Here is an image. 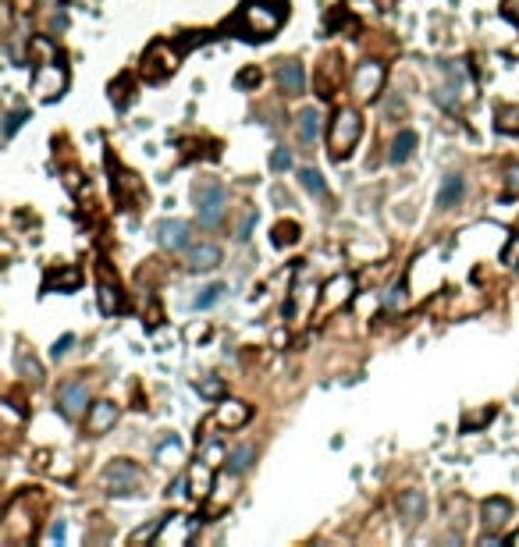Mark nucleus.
Listing matches in <instances>:
<instances>
[{"mask_svg":"<svg viewBox=\"0 0 519 547\" xmlns=\"http://www.w3.org/2000/svg\"><path fill=\"white\" fill-rule=\"evenodd\" d=\"M132 89H135V78H132V75H118V78L111 82V103H114L118 110H125V107L132 103Z\"/></svg>","mask_w":519,"mask_h":547,"instance_id":"393cba45","label":"nucleus"},{"mask_svg":"<svg viewBox=\"0 0 519 547\" xmlns=\"http://www.w3.org/2000/svg\"><path fill=\"white\" fill-rule=\"evenodd\" d=\"M284 21H288V0H242V7L235 11L232 21H225V28L246 43H267L281 32Z\"/></svg>","mask_w":519,"mask_h":547,"instance_id":"f257e3e1","label":"nucleus"},{"mask_svg":"<svg viewBox=\"0 0 519 547\" xmlns=\"http://www.w3.org/2000/svg\"><path fill=\"white\" fill-rule=\"evenodd\" d=\"M363 135V114L356 107H338L331 114V125H327V150H331V160L341 164L352 157L356 142Z\"/></svg>","mask_w":519,"mask_h":547,"instance_id":"f03ea898","label":"nucleus"},{"mask_svg":"<svg viewBox=\"0 0 519 547\" xmlns=\"http://www.w3.org/2000/svg\"><path fill=\"white\" fill-rule=\"evenodd\" d=\"M189 50V39H153L143 53V82H164L178 71L182 57Z\"/></svg>","mask_w":519,"mask_h":547,"instance_id":"7ed1b4c3","label":"nucleus"},{"mask_svg":"<svg viewBox=\"0 0 519 547\" xmlns=\"http://www.w3.org/2000/svg\"><path fill=\"white\" fill-rule=\"evenodd\" d=\"M103 487H107V494H135L143 484H146V473L132 462V459H114L107 469H103Z\"/></svg>","mask_w":519,"mask_h":547,"instance_id":"423d86ee","label":"nucleus"},{"mask_svg":"<svg viewBox=\"0 0 519 547\" xmlns=\"http://www.w3.org/2000/svg\"><path fill=\"white\" fill-rule=\"evenodd\" d=\"M513 544H516V547H519V530H516V533H513Z\"/></svg>","mask_w":519,"mask_h":547,"instance_id":"79ce46f5","label":"nucleus"},{"mask_svg":"<svg viewBox=\"0 0 519 547\" xmlns=\"http://www.w3.org/2000/svg\"><path fill=\"white\" fill-rule=\"evenodd\" d=\"M406 302H409L406 284H391V288L384 291V313H399V309H406Z\"/></svg>","mask_w":519,"mask_h":547,"instance_id":"7c9ffc66","label":"nucleus"},{"mask_svg":"<svg viewBox=\"0 0 519 547\" xmlns=\"http://www.w3.org/2000/svg\"><path fill=\"white\" fill-rule=\"evenodd\" d=\"M260 78H263V71H260L257 64H250V68H242V71L235 75V85H239V89H257Z\"/></svg>","mask_w":519,"mask_h":547,"instance_id":"c9c22d12","label":"nucleus"},{"mask_svg":"<svg viewBox=\"0 0 519 547\" xmlns=\"http://www.w3.org/2000/svg\"><path fill=\"white\" fill-rule=\"evenodd\" d=\"M203 459H207V462H210V466H217V462H225V459H228V455H225V448H221V444H217V441H210V444H207V448H203Z\"/></svg>","mask_w":519,"mask_h":547,"instance_id":"4c0bfd02","label":"nucleus"},{"mask_svg":"<svg viewBox=\"0 0 519 547\" xmlns=\"http://www.w3.org/2000/svg\"><path fill=\"white\" fill-rule=\"evenodd\" d=\"M463 196H466V178H463L459 171L445 174V182H441V189H438V210H452Z\"/></svg>","mask_w":519,"mask_h":547,"instance_id":"aec40b11","label":"nucleus"},{"mask_svg":"<svg viewBox=\"0 0 519 547\" xmlns=\"http://www.w3.org/2000/svg\"><path fill=\"white\" fill-rule=\"evenodd\" d=\"M253 228H257V210H253V207H246V210H242V217H239V224H235V242H250Z\"/></svg>","mask_w":519,"mask_h":547,"instance_id":"2f4dec72","label":"nucleus"},{"mask_svg":"<svg viewBox=\"0 0 519 547\" xmlns=\"http://www.w3.org/2000/svg\"><path fill=\"white\" fill-rule=\"evenodd\" d=\"M299 185H302L309 196H317V199H327V196H331V192H327L324 174H320V171H313V167H302V171H299Z\"/></svg>","mask_w":519,"mask_h":547,"instance_id":"bb28decb","label":"nucleus"},{"mask_svg":"<svg viewBox=\"0 0 519 547\" xmlns=\"http://www.w3.org/2000/svg\"><path fill=\"white\" fill-rule=\"evenodd\" d=\"M64 89H68V68L61 64V57L39 61L36 71H32V93H36V100L39 103H53V100L64 96Z\"/></svg>","mask_w":519,"mask_h":547,"instance_id":"39448f33","label":"nucleus"},{"mask_svg":"<svg viewBox=\"0 0 519 547\" xmlns=\"http://www.w3.org/2000/svg\"><path fill=\"white\" fill-rule=\"evenodd\" d=\"M157 242H160V249H168V253H182V249H189L192 246V228L185 224V221H160L157 224Z\"/></svg>","mask_w":519,"mask_h":547,"instance_id":"f8f14e48","label":"nucleus"},{"mask_svg":"<svg viewBox=\"0 0 519 547\" xmlns=\"http://www.w3.org/2000/svg\"><path fill=\"white\" fill-rule=\"evenodd\" d=\"M295 132H299V142H302V146L317 142V135H320V110H317V107H306V110L299 114V121H295Z\"/></svg>","mask_w":519,"mask_h":547,"instance_id":"5701e85b","label":"nucleus"},{"mask_svg":"<svg viewBox=\"0 0 519 547\" xmlns=\"http://www.w3.org/2000/svg\"><path fill=\"white\" fill-rule=\"evenodd\" d=\"M225 291H228V284H207V288H200V295L192 298V309L200 313V309H210V306H217L221 298H225Z\"/></svg>","mask_w":519,"mask_h":547,"instance_id":"c85d7f7f","label":"nucleus"},{"mask_svg":"<svg viewBox=\"0 0 519 547\" xmlns=\"http://www.w3.org/2000/svg\"><path fill=\"white\" fill-rule=\"evenodd\" d=\"M192 203H196V217L203 228H221L228 217V192L221 182L214 178H200L192 185Z\"/></svg>","mask_w":519,"mask_h":547,"instance_id":"20e7f679","label":"nucleus"},{"mask_svg":"<svg viewBox=\"0 0 519 547\" xmlns=\"http://www.w3.org/2000/svg\"><path fill=\"white\" fill-rule=\"evenodd\" d=\"M270 239H274L277 249H292V246L299 242V224H295V221H277L274 231H270Z\"/></svg>","mask_w":519,"mask_h":547,"instance_id":"cd10ccee","label":"nucleus"},{"mask_svg":"<svg viewBox=\"0 0 519 547\" xmlns=\"http://www.w3.org/2000/svg\"><path fill=\"white\" fill-rule=\"evenodd\" d=\"M196 391L203 398H225V380L221 377H203V380H196Z\"/></svg>","mask_w":519,"mask_h":547,"instance_id":"72a5a7b5","label":"nucleus"},{"mask_svg":"<svg viewBox=\"0 0 519 547\" xmlns=\"http://www.w3.org/2000/svg\"><path fill=\"white\" fill-rule=\"evenodd\" d=\"M352 291H356V281H352V274H338V277H331V281L324 284V295H320V306H324L327 313H334V309L349 306Z\"/></svg>","mask_w":519,"mask_h":547,"instance_id":"2eb2a0df","label":"nucleus"},{"mask_svg":"<svg viewBox=\"0 0 519 547\" xmlns=\"http://www.w3.org/2000/svg\"><path fill=\"white\" fill-rule=\"evenodd\" d=\"M217 466H210L207 459H200L189 473H185V484H189V494L196 498V501H207L210 494H214V487H217Z\"/></svg>","mask_w":519,"mask_h":547,"instance_id":"4468645a","label":"nucleus"},{"mask_svg":"<svg viewBox=\"0 0 519 547\" xmlns=\"http://www.w3.org/2000/svg\"><path fill=\"white\" fill-rule=\"evenodd\" d=\"M71 345H75V334H61V338L53 341V348H50V355H53V359H64V355L71 352Z\"/></svg>","mask_w":519,"mask_h":547,"instance_id":"e433bc0d","label":"nucleus"},{"mask_svg":"<svg viewBox=\"0 0 519 547\" xmlns=\"http://www.w3.org/2000/svg\"><path fill=\"white\" fill-rule=\"evenodd\" d=\"M14 366H18V373H21L25 380H32V384H43V377H46L43 366H39V363L32 359V352H25V348L14 352Z\"/></svg>","mask_w":519,"mask_h":547,"instance_id":"a878e982","label":"nucleus"},{"mask_svg":"<svg viewBox=\"0 0 519 547\" xmlns=\"http://www.w3.org/2000/svg\"><path fill=\"white\" fill-rule=\"evenodd\" d=\"M270 171H274V174H284V171H292V153H288L284 146L270 150Z\"/></svg>","mask_w":519,"mask_h":547,"instance_id":"f704fd0d","label":"nucleus"},{"mask_svg":"<svg viewBox=\"0 0 519 547\" xmlns=\"http://www.w3.org/2000/svg\"><path fill=\"white\" fill-rule=\"evenodd\" d=\"M25 118H29V110H25V107L7 110V118H4V139H14V132L25 125Z\"/></svg>","mask_w":519,"mask_h":547,"instance_id":"473e14b6","label":"nucleus"},{"mask_svg":"<svg viewBox=\"0 0 519 547\" xmlns=\"http://www.w3.org/2000/svg\"><path fill=\"white\" fill-rule=\"evenodd\" d=\"M505 182H509V192H513V196H519V164H513V167H509Z\"/></svg>","mask_w":519,"mask_h":547,"instance_id":"ea45409f","label":"nucleus"},{"mask_svg":"<svg viewBox=\"0 0 519 547\" xmlns=\"http://www.w3.org/2000/svg\"><path fill=\"white\" fill-rule=\"evenodd\" d=\"M96 295H100V313L114 316V313H121V309H125V295H121L118 281H111L107 274L100 277V288H96Z\"/></svg>","mask_w":519,"mask_h":547,"instance_id":"412c9836","label":"nucleus"},{"mask_svg":"<svg viewBox=\"0 0 519 547\" xmlns=\"http://www.w3.org/2000/svg\"><path fill=\"white\" fill-rule=\"evenodd\" d=\"M384 78H388V68L381 61H363L352 75V93L359 100H374L384 93Z\"/></svg>","mask_w":519,"mask_h":547,"instance_id":"0eeeda50","label":"nucleus"},{"mask_svg":"<svg viewBox=\"0 0 519 547\" xmlns=\"http://www.w3.org/2000/svg\"><path fill=\"white\" fill-rule=\"evenodd\" d=\"M274 78H277L281 93H288V96H302L306 93V68L299 61H281Z\"/></svg>","mask_w":519,"mask_h":547,"instance_id":"f3484780","label":"nucleus"},{"mask_svg":"<svg viewBox=\"0 0 519 547\" xmlns=\"http://www.w3.org/2000/svg\"><path fill=\"white\" fill-rule=\"evenodd\" d=\"M114 423H118V405L114 402H93L89 409H86V437H103V434H111L114 430Z\"/></svg>","mask_w":519,"mask_h":547,"instance_id":"9d476101","label":"nucleus"},{"mask_svg":"<svg viewBox=\"0 0 519 547\" xmlns=\"http://www.w3.org/2000/svg\"><path fill=\"white\" fill-rule=\"evenodd\" d=\"M516 253H519V246H516ZM516 271H519V264H516Z\"/></svg>","mask_w":519,"mask_h":547,"instance_id":"37998d69","label":"nucleus"},{"mask_svg":"<svg viewBox=\"0 0 519 547\" xmlns=\"http://www.w3.org/2000/svg\"><path fill=\"white\" fill-rule=\"evenodd\" d=\"M185 267L192 274H210L221 267V249L217 246H210V242H203V246H192L189 249V256H185Z\"/></svg>","mask_w":519,"mask_h":547,"instance_id":"a211bd4d","label":"nucleus"},{"mask_svg":"<svg viewBox=\"0 0 519 547\" xmlns=\"http://www.w3.org/2000/svg\"><path fill=\"white\" fill-rule=\"evenodd\" d=\"M395 512L406 526H416L420 519H427V494L423 491H402L395 498Z\"/></svg>","mask_w":519,"mask_h":547,"instance_id":"dca6fc26","label":"nucleus"},{"mask_svg":"<svg viewBox=\"0 0 519 547\" xmlns=\"http://www.w3.org/2000/svg\"><path fill=\"white\" fill-rule=\"evenodd\" d=\"M505 14H509V18L519 25V0H505Z\"/></svg>","mask_w":519,"mask_h":547,"instance_id":"a19ab883","label":"nucleus"},{"mask_svg":"<svg viewBox=\"0 0 519 547\" xmlns=\"http://www.w3.org/2000/svg\"><path fill=\"white\" fill-rule=\"evenodd\" d=\"M513 501L509 498H488L484 505H481V526H484V533H502L509 523H513Z\"/></svg>","mask_w":519,"mask_h":547,"instance_id":"9b49d317","label":"nucleus"},{"mask_svg":"<svg viewBox=\"0 0 519 547\" xmlns=\"http://www.w3.org/2000/svg\"><path fill=\"white\" fill-rule=\"evenodd\" d=\"M64 537H68V533H64V523L57 519V523L50 526V533H46V544H64Z\"/></svg>","mask_w":519,"mask_h":547,"instance_id":"58836bf2","label":"nucleus"},{"mask_svg":"<svg viewBox=\"0 0 519 547\" xmlns=\"http://www.w3.org/2000/svg\"><path fill=\"white\" fill-rule=\"evenodd\" d=\"M86 405H89V387L82 380H64L57 387V409L64 420H78L86 412Z\"/></svg>","mask_w":519,"mask_h":547,"instance_id":"1a4fd4ad","label":"nucleus"},{"mask_svg":"<svg viewBox=\"0 0 519 547\" xmlns=\"http://www.w3.org/2000/svg\"><path fill=\"white\" fill-rule=\"evenodd\" d=\"M157 462H164V466H175V462H182V441L171 434V437H164L160 444H157Z\"/></svg>","mask_w":519,"mask_h":547,"instance_id":"c756f323","label":"nucleus"},{"mask_svg":"<svg viewBox=\"0 0 519 547\" xmlns=\"http://www.w3.org/2000/svg\"><path fill=\"white\" fill-rule=\"evenodd\" d=\"M82 284V271L78 267H57V271L46 274V281H43V291H75Z\"/></svg>","mask_w":519,"mask_h":547,"instance_id":"4be33fe9","label":"nucleus"},{"mask_svg":"<svg viewBox=\"0 0 519 547\" xmlns=\"http://www.w3.org/2000/svg\"><path fill=\"white\" fill-rule=\"evenodd\" d=\"M416 146H420V135L413 132V128H402L395 139H391V150H388V160L399 167V164H409L413 160V153H416Z\"/></svg>","mask_w":519,"mask_h":547,"instance_id":"6ab92c4d","label":"nucleus"},{"mask_svg":"<svg viewBox=\"0 0 519 547\" xmlns=\"http://www.w3.org/2000/svg\"><path fill=\"white\" fill-rule=\"evenodd\" d=\"M250 416H253V409H250L246 402H239V398H217L214 423H217L221 430H239V427L250 423Z\"/></svg>","mask_w":519,"mask_h":547,"instance_id":"ddd939ff","label":"nucleus"},{"mask_svg":"<svg viewBox=\"0 0 519 547\" xmlns=\"http://www.w3.org/2000/svg\"><path fill=\"white\" fill-rule=\"evenodd\" d=\"M253 459H257V448H253V444H239V448L228 452L225 462H228V473H232V476H242V473L253 466Z\"/></svg>","mask_w":519,"mask_h":547,"instance_id":"b1692460","label":"nucleus"},{"mask_svg":"<svg viewBox=\"0 0 519 547\" xmlns=\"http://www.w3.org/2000/svg\"><path fill=\"white\" fill-rule=\"evenodd\" d=\"M196 519H189V516H164V523H160V530H157V547H185L192 537H196Z\"/></svg>","mask_w":519,"mask_h":547,"instance_id":"6e6552de","label":"nucleus"}]
</instances>
